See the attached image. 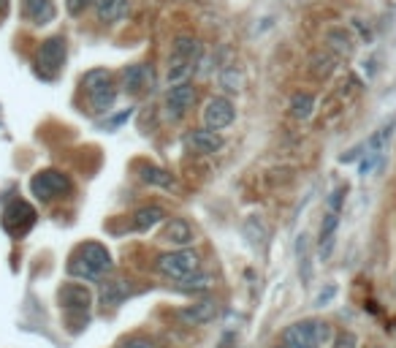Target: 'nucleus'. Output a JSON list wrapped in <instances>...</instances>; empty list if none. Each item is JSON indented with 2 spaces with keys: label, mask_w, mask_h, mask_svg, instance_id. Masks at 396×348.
I'll list each match as a JSON object with an SVG mask.
<instances>
[{
  "label": "nucleus",
  "mask_w": 396,
  "mask_h": 348,
  "mask_svg": "<svg viewBox=\"0 0 396 348\" xmlns=\"http://www.w3.org/2000/svg\"><path fill=\"white\" fill-rule=\"evenodd\" d=\"M331 338V326L323 321H298L282 332L288 348H321Z\"/></svg>",
  "instance_id": "2"
},
{
  "label": "nucleus",
  "mask_w": 396,
  "mask_h": 348,
  "mask_svg": "<svg viewBox=\"0 0 396 348\" xmlns=\"http://www.w3.org/2000/svg\"><path fill=\"white\" fill-rule=\"evenodd\" d=\"M163 240L176 245V248H185V245H190V242L196 240V234H193V226L188 224L185 218H172V221L166 224Z\"/></svg>",
  "instance_id": "12"
},
{
  "label": "nucleus",
  "mask_w": 396,
  "mask_h": 348,
  "mask_svg": "<svg viewBox=\"0 0 396 348\" xmlns=\"http://www.w3.org/2000/svg\"><path fill=\"white\" fill-rule=\"evenodd\" d=\"M326 50L334 52L337 57H350L353 55V36L345 27H331L326 30Z\"/></svg>",
  "instance_id": "14"
},
{
  "label": "nucleus",
  "mask_w": 396,
  "mask_h": 348,
  "mask_svg": "<svg viewBox=\"0 0 396 348\" xmlns=\"http://www.w3.org/2000/svg\"><path fill=\"white\" fill-rule=\"evenodd\" d=\"M30 191H33V196H38L41 201H52V199H60L63 194H68V191H71V182H68L66 174L54 172V169H44V172L33 174Z\"/></svg>",
  "instance_id": "4"
},
{
  "label": "nucleus",
  "mask_w": 396,
  "mask_h": 348,
  "mask_svg": "<svg viewBox=\"0 0 396 348\" xmlns=\"http://www.w3.org/2000/svg\"><path fill=\"white\" fill-rule=\"evenodd\" d=\"M93 6H96V14H98V22L109 25V22L123 20L128 0H93Z\"/></svg>",
  "instance_id": "18"
},
{
  "label": "nucleus",
  "mask_w": 396,
  "mask_h": 348,
  "mask_svg": "<svg viewBox=\"0 0 396 348\" xmlns=\"http://www.w3.org/2000/svg\"><path fill=\"white\" fill-rule=\"evenodd\" d=\"M155 270L163 275V277H172V280H182L188 275H196L201 270V256L196 250L179 248L172 250V253H163L158 256L155 261Z\"/></svg>",
  "instance_id": "3"
},
{
  "label": "nucleus",
  "mask_w": 396,
  "mask_h": 348,
  "mask_svg": "<svg viewBox=\"0 0 396 348\" xmlns=\"http://www.w3.org/2000/svg\"><path fill=\"white\" fill-rule=\"evenodd\" d=\"M6 6H8V3H6V0H0V11H6Z\"/></svg>",
  "instance_id": "34"
},
{
  "label": "nucleus",
  "mask_w": 396,
  "mask_h": 348,
  "mask_svg": "<svg viewBox=\"0 0 396 348\" xmlns=\"http://www.w3.org/2000/svg\"><path fill=\"white\" fill-rule=\"evenodd\" d=\"M312 112H315V96L312 93H294V99H291V115L296 120H307V117H312Z\"/></svg>",
  "instance_id": "20"
},
{
  "label": "nucleus",
  "mask_w": 396,
  "mask_h": 348,
  "mask_svg": "<svg viewBox=\"0 0 396 348\" xmlns=\"http://www.w3.org/2000/svg\"><path fill=\"white\" fill-rule=\"evenodd\" d=\"M123 79H125V90L128 93H142V90H147V85H152V71H149L147 66H128L123 71Z\"/></svg>",
  "instance_id": "16"
},
{
  "label": "nucleus",
  "mask_w": 396,
  "mask_h": 348,
  "mask_svg": "<svg viewBox=\"0 0 396 348\" xmlns=\"http://www.w3.org/2000/svg\"><path fill=\"white\" fill-rule=\"evenodd\" d=\"M179 283V289L182 291H190V294H198V291H209L212 286H215V280H212V275H188V277H182V280H176Z\"/></svg>",
  "instance_id": "21"
},
{
  "label": "nucleus",
  "mask_w": 396,
  "mask_h": 348,
  "mask_svg": "<svg viewBox=\"0 0 396 348\" xmlns=\"http://www.w3.org/2000/svg\"><path fill=\"white\" fill-rule=\"evenodd\" d=\"M123 348H155V343L149 338H130L123 343Z\"/></svg>",
  "instance_id": "33"
},
{
  "label": "nucleus",
  "mask_w": 396,
  "mask_h": 348,
  "mask_svg": "<svg viewBox=\"0 0 396 348\" xmlns=\"http://www.w3.org/2000/svg\"><path fill=\"white\" fill-rule=\"evenodd\" d=\"M374 348H380V346H374Z\"/></svg>",
  "instance_id": "36"
},
{
  "label": "nucleus",
  "mask_w": 396,
  "mask_h": 348,
  "mask_svg": "<svg viewBox=\"0 0 396 348\" xmlns=\"http://www.w3.org/2000/svg\"><path fill=\"white\" fill-rule=\"evenodd\" d=\"M277 348H280V346H277ZM285 348H288V346H285Z\"/></svg>",
  "instance_id": "35"
},
{
  "label": "nucleus",
  "mask_w": 396,
  "mask_h": 348,
  "mask_svg": "<svg viewBox=\"0 0 396 348\" xmlns=\"http://www.w3.org/2000/svg\"><path fill=\"white\" fill-rule=\"evenodd\" d=\"M337 66H340V57L328 50L315 52L310 57V74L315 76V79H328V76L337 71Z\"/></svg>",
  "instance_id": "15"
},
{
  "label": "nucleus",
  "mask_w": 396,
  "mask_h": 348,
  "mask_svg": "<svg viewBox=\"0 0 396 348\" xmlns=\"http://www.w3.org/2000/svg\"><path fill=\"white\" fill-rule=\"evenodd\" d=\"M114 99H117V90L112 87V85H106V87H100L96 93H90V103H93V109L103 115V112H109L112 106H114Z\"/></svg>",
  "instance_id": "22"
},
{
  "label": "nucleus",
  "mask_w": 396,
  "mask_h": 348,
  "mask_svg": "<svg viewBox=\"0 0 396 348\" xmlns=\"http://www.w3.org/2000/svg\"><path fill=\"white\" fill-rule=\"evenodd\" d=\"M163 218H166V210H163V207H158V204H149V207H142V210H136V212H133V229H139V231H149L152 226H158Z\"/></svg>",
  "instance_id": "19"
},
{
  "label": "nucleus",
  "mask_w": 396,
  "mask_h": 348,
  "mask_svg": "<svg viewBox=\"0 0 396 348\" xmlns=\"http://www.w3.org/2000/svg\"><path fill=\"white\" fill-rule=\"evenodd\" d=\"M337 226H340V212H331V210H328V215L323 218V224H321V245L334 242V231H337Z\"/></svg>",
  "instance_id": "27"
},
{
  "label": "nucleus",
  "mask_w": 396,
  "mask_h": 348,
  "mask_svg": "<svg viewBox=\"0 0 396 348\" xmlns=\"http://www.w3.org/2000/svg\"><path fill=\"white\" fill-rule=\"evenodd\" d=\"M220 87H223L225 93H236L242 87V71L236 66H225L223 71H220Z\"/></svg>",
  "instance_id": "26"
},
{
  "label": "nucleus",
  "mask_w": 396,
  "mask_h": 348,
  "mask_svg": "<svg viewBox=\"0 0 396 348\" xmlns=\"http://www.w3.org/2000/svg\"><path fill=\"white\" fill-rule=\"evenodd\" d=\"M215 316H218V302L215 299H201L196 305L179 310V319L185 324H190V326H204V324L215 321Z\"/></svg>",
  "instance_id": "11"
},
{
  "label": "nucleus",
  "mask_w": 396,
  "mask_h": 348,
  "mask_svg": "<svg viewBox=\"0 0 396 348\" xmlns=\"http://www.w3.org/2000/svg\"><path fill=\"white\" fill-rule=\"evenodd\" d=\"M63 60H66V38H60V36L47 38L38 50V68L47 76H54L63 68Z\"/></svg>",
  "instance_id": "8"
},
{
  "label": "nucleus",
  "mask_w": 396,
  "mask_h": 348,
  "mask_svg": "<svg viewBox=\"0 0 396 348\" xmlns=\"http://www.w3.org/2000/svg\"><path fill=\"white\" fill-rule=\"evenodd\" d=\"M109 270H112V256L98 242L79 245L76 253L71 256V261H68V273L76 275V277H84V280H96Z\"/></svg>",
  "instance_id": "1"
},
{
  "label": "nucleus",
  "mask_w": 396,
  "mask_h": 348,
  "mask_svg": "<svg viewBox=\"0 0 396 348\" xmlns=\"http://www.w3.org/2000/svg\"><path fill=\"white\" fill-rule=\"evenodd\" d=\"M57 299H60V307H63L66 313H71V316H84V313L90 310V305H93L90 289L82 286V283H66V286L60 289Z\"/></svg>",
  "instance_id": "6"
},
{
  "label": "nucleus",
  "mask_w": 396,
  "mask_h": 348,
  "mask_svg": "<svg viewBox=\"0 0 396 348\" xmlns=\"http://www.w3.org/2000/svg\"><path fill=\"white\" fill-rule=\"evenodd\" d=\"M245 231H247L252 245H264V242H266V226L261 224L258 218H250L247 224H245Z\"/></svg>",
  "instance_id": "28"
},
{
  "label": "nucleus",
  "mask_w": 396,
  "mask_h": 348,
  "mask_svg": "<svg viewBox=\"0 0 396 348\" xmlns=\"http://www.w3.org/2000/svg\"><path fill=\"white\" fill-rule=\"evenodd\" d=\"M22 11H25L27 22H33V25H50L54 20L52 0H22Z\"/></svg>",
  "instance_id": "13"
},
{
  "label": "nucleus",
  "mask_w": 396,
  "mask_h": 348,
  "mask_svg": "<svg viewBox=\"0 0 396 348\" xmlns=\"http://www.w3.org/2000/svg\"><path fill=\"white\" fill-rule=\"evenodd\" d=\"M358 346V338L353 335V332H340L337 338H334V346L331 348H356Z\"/></svg>",
  "instance_id": "30"
},
{
  "label": "nucleus",
  "mask_w": 396,
  "mask_h": 348,
  "mask_svg": "<svg viewBox=\"0 0 396 348\" xmlns=\"http://www.w3.org/2000/svg\"><path fill=\"white\" fill-rule=\"evenodd\" d=\"M36 221V210L27 204V201H11L6 210H3V226L11 231V234H22L27 231Z\"/></svg>",
  "instance_id": "9"
},
{
  "label": "nucleus",
  "mask_w": 396,
  "mask_h": 348,
  "mask_svg": "<svg viewBox=\"0 0 396 348\" xmlns=\"http://www.w3.org/2000/svg\"><path fill=\"white\" fill-rule=\"evenodd\" d=\"M234 117H236V109H234V103L223 96H215V99L206 101V109H204V123L206 128H212V131H223L228 125L234 123Z\"/></svg>",
  "instance_id": "7"
},
{
  "label": "nucleus",
  "mask_w": 396,
  "mask_h": 348,
  "mask_svg": "<svg viewBox=\"0 0 396 348\" xmlns=\"http://www.w3.org/2000/svg\"><path fill=\"white\" fill-rule=\"evenodd\" d=\"M185 145L193 150V152L212 155V152H218V150L223 147V139H220V133L212 131V128H198V131H190V133L185 136Z\"/></svg>",
  "instance_id": "10"
},
{
  "label": "nucleus",
  "mask_w": 396,
  "mask_h": 348,
  "mask_svg": "<svg viewBox=\"0 0 396 348\" xmlns=\"http://www.w3.org/2000/svg\"><path fill=\"white\" fill-rule=\"evenodd\" d=\"M296 253H298V261H301V275H304V280H310V256H307V234H301V237H298Z\"/></svg>",
  "instance_id": "29"
},
{
  "label": "nucleus",
  "mask_w": 396,
  "mask_h": 348,
  "mask_svg": "<svg viewBox=\"0 0 396 348\" xmlns=\"http://www.w3.org/2000/svg\"><path fill=\"white\" fill-rule=\"evenodd\" d=\"M394 128H396V120H388V123L383 125L374 136H372V142H370V150L374 152V155H380L383 150H386V145L391 142V136H394Z\"/></svg>",
  "instance_id": "25"
},
{
  "label": "nucleus",
  "mask_w": 396,
  "mask_h": 348,
  "mask_svg": "<svg viewBox=\"0 0 396 348\" xmlns=\"http://www.w3.org/2000/svg\"><path fill=\"white\" fill-rule=\"evenodd\" d=\"M193 101H196V90L190 82H182V85H174L172 90L166 93V117L176 123L182 120L190 109H193Z\"/></svg>",
  "instance_id": "5"
},
{
  "label": "nucleus",
  "mask_w": 396,
  "mask_h": 348,
  "mask_svg": "<svg viewBox=\"0 0 396 348\" xmlns=\"http://www.w3.org/2000/svg\"><path fill=\"white\" fill-rule=\"evenodd\" d=\"M109 71L106 68H93V71H87V74L82 76V87L87 90V96L90 93H96V90H100V87H106L109 85Z\"/></svg>",
  "instance_id": "24"
},
{
  "label": "nucleus",
  "mask_w": 396,
  "mask_h": 348,
  "mask_svg": "<svg viewBox=\"0 0 396 348\" xmlns=\"http://www.w3.org/2000/svg\"><path fill=\"white\" fill-rule=\"evenodd\" d=\"M128 283L125 280H103V286H100V305H106V307H117V305H123L125 299H128Z\"/></svg>",
  "instance_id": "17"
},
{
  "label": "nucleus",
  "mask_w": 396,
  "mask_h": 348,
  "mask_svg": "<svg viewBox=\"0 0 396 348\" xmlns=\"http://www.w3.org/2000/svg\"><path fill=\"white\" fill-rule=\"evenodd\" d=\"M345 194H347V188H337V191L331 194V199H328V210H331V212H340V207H342V201H345Z\"/></svg>",
  "instance_id": "32"
},
{
  "label": "nucleus",
  "mask_w": 396,
  "mask_h": 348,
  "mask_svg": "<svg viewBox=\"0 0 396 348\" xmlns=\"http://www.w3.org/2000/svg\"><path fill=\"white\" fill-rule=\"evenodd\" d=\"M142 180L149 185H160V188H172L174 177L160 166H142Z\"/></svg>",
  "instance_id": "23"
},
{
  "label": "nucleus",
  "mask_w": 396,
  "mask_h": 348,
  "mask_svg": "<svg viewBox=\"0 0 396 348\" xmlns=\"http://www.w3.org/2000/svg\"><path fill=\"white\" fill-rule=\"evenodd\" d=\"M87 6H93V0H66V8H68V14H71V17L84 14V8H87Z\"/></svg>",
  "instance_id": "31"
}]
</instances>
